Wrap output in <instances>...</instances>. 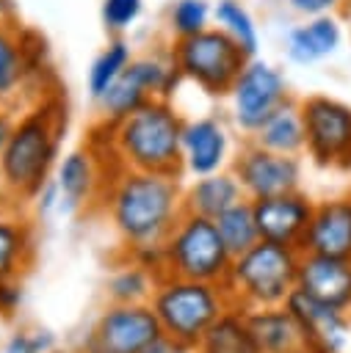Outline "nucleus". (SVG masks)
Wrapping results in <instances>:
<instances>
[{
	"label": "nucleus",
	"instance_id": "22",
	"mask_svg": "<svg viewBox=\"0 0 351 353\" xmlns=\"http://www.w3.org/2000/svg\"><path fill=\"white\" fill-rule=\"evenodd\" d=\"M36 256V237L28 218L0 210V281L19 279Z\"/></svg>",
	"mask_w": 351,
	"mask_h": 353
},
{
	"label": "nucleus",
	"instance_id": "14",
	"mask_svg": "<svg viewBox=\"0 0 351 353\" xmlns=\"http://www.w3.org/2000/svg\"><path fill=\"white\" fill-rule=\"evenodd\" d=\"M252 204H254V221H257L260 240L282 243V245L301 251V243H304V234H307V226L315 210V201L310 196H304L301 190H290V193L257 199Z\"/></svg>",
	"mask_w": 351,
	"mask_h": 353
},
{
	"label": "nucleus",
	"instance_id": "39",
	"mask_svg": "<svg viewBox=\"0 0 351 353\" xmlns=\"http://www.w3.org/2000/svg\"><path fill=\"white\" fill-rule=\"evenodd\" d=\"M298 353H307V350H298Z\"/></svg>",
	"mask_w": 351,
	"mask_h": 353
},
{
	"label": "nucleus",
	"instance_id": "17",
	"mask_svg": "<svg viewBox=\"0 0 351 353\" xmlns=\"http://www.w3.org/2000/svg\"><path fill=\"white\" fill-rule=\"evenodd\" d=\"M343 44V22L337 14L304 17L285 36V52L298 66H312L332 58Z\"/></svg>",
	"mask_w": 351,
	"mask_h": 353
},
{
	"label": "nucleus",
	"instance_id": "5",
	"mask_svg": "<svg viewBox=\"0 0 351 353\" xmlns=\"http://www.w3.org/2000/svg\"><path fill=\"white\" fill-rule=\"evenodd\" d=\"M149 306L160 323L163 336L196 347L207 328L232 306L224 284L166 276L158 281Z\"/></svg>",
	"mask_w": 351,
	"mask_h": 353
},
{
	"label": "nucleus",
	"instance_id": "30",
	"mask_svg": "<svg viewBox=\"0 0 351 353\" xmlns=\"http://www.w3.org/2000/svg\"><path fill=\"white\" fill-rule=\"evenodd\" d=\"M210 17H213V6L207 0H174L169 11V28L174 30L177 39H185L210 28Z\"/></svg>",
	"mask_w": 351,
	"mask_h": 353
},
{
	"label": "nucleus",
	"instance_id": "16",
	"mask_svg": "<svg viewBox=\"0 0 351 353\" xmlns=\"http://www.w3.org/2000/svg\"><path fill=\"white\" fill-rule=\"evenodd\" d=\"M296 290L348 314L351 312V259L301 254Z\"/></svg>",
	"mask_w": 351,
	"mask_h": 353
},
{
	"label": "nucleus",
	"instance_id": "9",
	"mask_svg": "<svg viewBox=\"0 0 351 353\" xmlns=\"http://www.w3.org/2000/svg\"><path fill=\"white\" fill-rule=\"evenodd\" d=\"M160 336L149 303H108L83 336L80 353H144Z\"/></svg>",
	"mask_w": 351,
	"mask_h": 353
},
{
	"label": "nucleus",
	"instance_id": "34",
	"mask_svg": "<svg viewBox=\"0 0 351 353\" xmlns=\"http://www.w3.org/2000/svg\"><path fill=\"white\" fill-rule=\"evenodd\" d=\"M30 201H33V207H36V215H39V218H47L50 212H55V210L61 207V193H58L55 179H47Z\"/></svg>",
	"mask_w": 351,
	"mask_h": 353
},
{
	"label": "nucleus",
	"instance_id": "2",
	"mask_svg": "<svg viewBox=\"0 0 351 353\" xmlns=\"http://www.w3.org/2000/svg\"><path fill=\"white\" fill-rule=\"evenodd\" d=\"M64 110L58 99H41L11 124L0 149V193L11 201H30L50 179L58 157Z\"/></svg>",
	"mask_w": 351,
	"mask_h": 353
},
{
	"label": "nucleus",
	"instance_id": "28",
	"mask_svg": "<svg viewBox=\"0 0 351 353\" xmlns=\"http://www.w3.org/2000/svg\"><path fill=\"white\" fill-rule=\"evenodd\" d=\"M213 19L249 58L257 55V50H260V30H257V22H254L252 11L240 0H218L213 6Z\"/></svg>",
	"mask_w": 351,
	"mask_h": 353
},
{
	"label": "nucleus",
	"instance_id": "10",
	"mask_svg": "<svg viewBox=\"0 0 351 353\" xmlns=\"http://www.w3.org/2000/svg\"><path fill=\"white\" fill-rule=\"evenodd\" d=\"M180 80V72L174 61H160L155 55L133 58L127 69L113 80V85L97 99L102 119L108 124L122 121L135 108H141L149 99H166L169 88Z\"/></svg>",
	"mask_w": 351,
	"mask_h": 353
},
{
	"label": "nucleus",
	"instance_id": "31",
	"mask_svg": "<svg viewBox=\"0 0 351 353\" xmlns=\"http://www.w3.org/2000/svg\"><path fill=\"white\" fill-rule=\"evenodd\" d=\"M55 350V336L47 328L30 325V328H17L8 334L0 345V353H53Z\"/></svg>",
	"mask_w": 351,
	"mask_h": 353
},
{
	"label": "nucleus",
	"instance_id": "4",
	"mask_svg": "<svg viewBox=\"0 0 351 353\" xmlns=\"http://www.w3.org/2000/svg\"><path fill=\"white\" fill-rule=\"evenodd\" d=\"M298 259L301 251L257 240L249 251L232 259L224 290L238 309H260V306H282L298 281Z\"/></svg>",
	"mask_w": 351,
	"mask_h": 353
},
{
	"label": "nucleus",
	"instance_id": "8",
	"mask_svg": "<svg viewBox=\"0 0 351 353\" xmlns=\"http://www.w3.org/2000/svg\"><path fill=\"white\" fill-rule=\"evenodd\" d=\"M304 119V152L321 168L351 171V105L312 94L298 102Z\"/></svg>",
	"mask_w": 351,
	"mask_h": 353
},
{
	"label": "nucleus",
	"instance_id": "37",
	"mask_svg": "<svg viewBox=\"0 0 351 353\" xmlns=\"http://www.w3.org/2000/svg\"><path fill=\"white\" fill-rule=\"evenodd\" d=\"M11 116H8V110L3 108V102H0V149H3V143H6V138H8V132H11Z\"/></svg>",
	"mask_w": 351,
	"mask_h": 353
},
{
	"label": "nucleus",
	"instance_id": "20",
	"mask_svg": "<svg viewBox=\"0 0 351 353\" xmlns=\"http://www.w3.org/2000/svg\"><path fill=\"white\" fill-rule=\"evenodd\" d=\"M243 196V188L232 171H213L205 176H196L182 190V212L202 215V218H218L227 207L238 204Z\"/></svg>",
	"mask_w": 351,
	"mask_h": 353
},
{
	"label": "nucleus",
	"instance_id": "29",
	"mask_svg": "<svg viewBox=\"0 0 351 353\" xmlns=\"http://www.w3.org/2000/svg\"><path fill=\"white\" fill-rule=\"evenodd\" d=\"M130 61H133V52H130L127 41H122V39L108 41V47L91 61V69H88V94L94 102L113 85V80L127 69Z\"/></svg>",
	"mask_w": 351,
	"mask_h": 353
},
{
	"label": "nucleus",
	"instance_id": "19",
	"mask_svg": "<svg viewBox=\"0 0 351 353\" xmlns=\"http://www.w3.org/2000/svg\"><path fill=\"white\" fill-rule=\"evenodd\" d=\"M99 182L102 179H99V165H97L94 152H88V149L69 152L55 168V185L61 193L58 212L72 215V212L83 210L99 193V188H102Z\"/></svg>",
	"mask_w": 351,
	"mask_h": 353
},
{
	"label": "nucleus",
	"instance_id": "24",
	"mask_svg": "<svg viewBox=\"0 0 351 353\" xmlns=\"http://www.w3.org/2000/svg\"><path fill=\"white\" fill-rule=\"evenodd\" d=\"M196 353H263V350L246 323V312L229 306L199 339Z\"/></svg>",
	"mask_w": 351,
	"mask_h": 353
},
{
	"label": "nucleus",
	"instance_id": "7",
	"mask_svg": "<svg viewBox=\"0 0 351 353\" xmlns=\"http://www.w3.org/2000/svg\"><path fill=\"white\" fill-rule=\"evenodd\" d=\"M171 61L180 77H188L202 91L221 97L229 94L249 55L221 28H205L193 36L177 39L171 50Z\"/></svg>",
	"mask_w": 351,
	"mask_h": 353
},
{
	"label": "nucleus",
	"instance_id": "18",
	"mask_svg": "<svg viewBox=\"0 0 351 353\" xmlns=\"http://www.w3.org/2000/svg\"><path fill=\"white\" fill-rule=\"evenodd\" d=\"M227 152H229V132L218 119L202 116V119L185 121V127H182V168L188 174L205 176V174L221 171Z\"/></svg>",
	"mask_w": 351,
	"mask_h": 353
},
{
	"label": "nucleus",
	"instance_id": "27",
	"mask_svg": "<svg viewBox=\"0 0 351 353\" xmlns=\"http://www.w3.org/2000/svg\"><path fill=\"white\" fill-rule=\"evenodd\" d=\"M28 72H30L28 44L11 25L0 22V102H6L11 94H17V88L25 83Z\"/></svg>",
	"mask_w": 351,
	"mask_h": 353
},
{
	"label": "nucleus",
	"instance_id": "11",
	"mask_svg": "<svg viewBox=\"0 0 351 353\" xmlns=\"http://www.w3.org/2000/svg\"><path fill=\"white\" fill-rule=\"evenodd\" d=\"M232 97V119L240 127V132H254L282 102L290 99L285 74L257 55L246 61L238 80L229 88Z\"/></svg>",
	"mask_w": 351,
	"mask_h": 353
},
{
	"label": "nucleus",
	"instance_id": "35",
	"mask_svg": "<svg viewBox=\"0 0 351 353\" xmlns=\"http://www.w3.org/2000/svg\"><path fill=\"white\" fill-rule=\"evenodd\" d=\"M22 303V287H19V279H8V281H0V314L6 320H11L17 314Z\"/></svg>",
	"mask_w": 351,
	"mask_h": 353
},
{
	"label": "nucleus",
	"instance_id": "15",
	"mask_svg": "<svg viewBox=\"0 0 351 353\" xmlns=\"http://www.w3.org/2000/svg\"><path fill=\"white\" fill-rule=\"evenodd\" d=\"M301 254L351 259V196H334L315 204Z\"/></svg>",
	"mask_w": 351,
	"mask_h": 353
},
{
	"label": "nucleus",
	"instance_id": "13",
	"mask_svg": "<svg viewBox=\"0 0 351 353\" xmlns=\"http://www.w3.org/2000/svg\"><path fill=\"white\" fill-rule=\"evenodd\" d=\"M285 306L301 328L307 353H345L351 334V320L345 312L326 306L301 290H293Z\"/></svg>",
	"mask_w": 351,
	"mask_h": 353
},
{
	"label": "nucleus",
	"instance_id": "1",
	"mask_svg": "<svg viewBox=\"0 0 351 353\" xmlns=\"http://www.w3.org/2000/svg\"><path fill=\"white\" fill-rule=\"evenodd\" d=\"M111 223L127 254L158 248L182 215V188L174 174L122 168L105 190Z\"/></svg>",
	"mask_w": 351,
	"mask_h": 353
},
{
	"label": "nucleus",
	"instance_id": "38",
	"mask_svg": "<svg viewBox=\"0 0 351 353\" xmlns=\"http://www.w3.org/2000/svg\"><path fill=\"white\" fill-rule=\"evenodd\" d=\"M3 339H6V317L0 314V345H3Z\"/></svg>",
	"mask_w": 351,
	"mask_h": 353
},
{
	"label": "nucleus",
	"instance_id": "40",
	"mask_svg": "<svg viewBox=\"0 0 351 353\" xmlns=\"http://www.w3.org/2000/svg\"><path fill=\"white\" fill-rule=\"evenodd\" d=\"M0 22H3V19H0Z\"/></svg>",
	"mask_w": 351,
	"mask_h": 353
},
{
	"label": "nucleus",
	"instance_id": "26",
	"mask_svg": "<svg viewBox=\"0 0 351 353\" xmlns=\"http://www.w3.org/2000/svg\"><path fill=\"white\" fill-rule=\"evenodd\" d=\"M216 221V229L227 245V251L235 256H240L243 251H249L257 240H260V232H257V221H254V204L252 199H240L238 204L227 207Z\"/></svg>",
	"mask_w": 351,
	"mask_h": 353
},
{
	"label": "nucleus",
	"instance_id": "21",
	"mask_svg": "<svg viewBox=\"0 0 351 353\" xmlns=\"http://www.w3.org/2000/svg\"><path fill=\"white\" fill-rule=\"evenodd\" d=\"M243 312H246V323H249L263 353H298V350H304L301 328L285 303L282 306L243 309Z\"/></svg>",
	"mask_w": 351,
	"mask_h": 353
},
{
	"label": "nucleus",
	"instance_id": "23",
	"mask_svg": "<svg viewBox=\"0 0 351 353\" xmlns=\"http://www.w3.org/2000/svg\"><path fill=\"white\" fill-rule=\"evenodd\" d=\"M252 141L263 149L279 152V154H301L304 152V119L296 99L282 102L254 132Z\"/></svg>",
	"mask_w": 351,
	"mask_h": 353
},
{
	"label": "nucleus",
	"instance_id": "33",
	"mask_svg": "<svg viewBox=\"0 0 351 353\" xmlns=\"http://www.w3.org/2000/svg\"><path fill=\"white\" fill-rule=\"evenodd\" d=\"M293 14L304 17H321V14H337L343 11L345 0H285Z\"/></svg>",
	"mask_w": 351,
	"mask_h": 353
},
{
	"label": "nucleus",
	"instance_id": "3",
	"mask_svg": "<svg viewBox=\"0 0 351 353\" xmlns=\"http://www.w3.org/2000/svg\"><path fill=\"white\" fill-rule=\"evenodd\" d=\"M108 127L113 132L111 143L122 160V168L180 176L185 121L166 99H149L130 116Z\"/></svg>",
	"mask_w": 351,
	"mask_h": 353
},
{
	"label": "nucleus",
	"instance_id": "32",
	"mask_svg": "<svg viewBox=\"0 0 351 353\" xmlns=\"http://www.w3.org/2000/svg\"><path fill=\"white\" fill-rule=\"evenodd\" d=\"M141 11H144V0H102L99 6L102 25L111 33H124L127 28H133Z\"/></svg>",
	"mask_w": 351,
	"mask_h": 353
},
{
	"label": "nucleus",
	"instance_id": "6",
	"mask_svg": "<svg viewBox=\"0 0 351 353\" xmlns=\"http://www.w3.org/2000/svg\"><path fill=\"white\" fill-rule=\"evenodd\" d=\"M232 268V254L227 251L216 221L182 212L169 237L160 245V279H193L224 284Z\"/></svg>",
	"mask_w": 351,
	"mask_h": 353
},
{
	"label": "nucleus",
	"instance_id": "12",
	"mask_svg": "<svg viewBox=\"0 0 351 353\" xmlns=\"http://www.w3.org/2000/svg\"><path fill=\"white\" fill-rule=\"evenodd\" d=\"M232 174L238 176L243 196L257 201L279 193L298 190L301 182V160L296 154H279L263 149L260 143L249 141L232 163Z\"/></svg>",
	"mask_w": 351,
	"mask_h": 353
},
{
	"label": "nucleus",
	"instance_id": "36",
	"mask_svg": "<svg viewBox=\"0 0 351 353\" xmlns=\"http://www.w3.org/2000/svg\"><path fill=\"white\" fill-rule=\"evenodd\" d=\"M144 353H196V347L182 345V342H177V339H171V336H160V339L152 342Z\"/></svg>",
	"mask_w": 351,
	"mask_h": 353
},
{
	"label": "nucleus",
	"instance_id": "25",
	"mask_svg": "<svg viewBox=\"0 0 351 353\" xmlns=\"http://www.w3.org/2000/svg\"><path fill=\"white\" fill-rule=\"evenodd\" d=\"M158 281H160V276L152 268H146L138 259L127 256V262L119 265L108 276L105 292H108L111 303H149Z\"/></svg>",
	"mask_w": 351,
	"mask_h": 353
}]
</instances>
